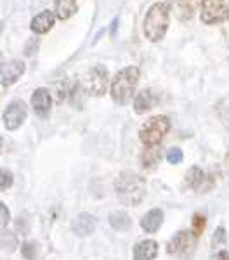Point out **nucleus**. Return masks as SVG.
I'll list each match as a JSON object with an SVG mask.
<instances>
[{
	"instance_id": "obj_1",
	"label": "nucleus",
	"mask_w": 229,
	"mask_h": 260,
	"mask_svg": "<svg viewBox=\"0 0 229 260\" xmlns=\"http://www.w3.org/2000/svg\"><path fill=\"white\" fill-rule=\"evenodd\" d=\"M116 198L122 205L137 207L146 198V180L132 170H123L115 179Z\"/></svg>"
},
{
	"instance_id": "obj_2",
	"label": "nucleus",
	"mask_w": 229,
	"mask_h": 260,
	"mask_svg": "<svg viewBox=\"0 0 229 260\" xmlns=\"http://www.w3.org/2000/svg\"><path fill=\"white\" fill-rule=\"evenodd\" d=\"M141 70L137 66H125L123 70H120L118 73L111 78L110 83V94L111 99L120 106L128 104V101L134 98L137 90V83H139Z\"/></svg>"
},
{
	"instance_id": "obj_3",
	"label": "nucleus",
	"mask_w": 229,
	"mask_h": 260,
	"mask_svg": "<svg viewBox=\"0 0 229 260\" xmlns=\"http://www.w3.org/2000/svg\"><path fill=\"white\" fill-rule=\"evenodd\" d=\"M170 24V9L167 2H156L148 9L143 21L144 37L149 42L156 44L165 37Z\"/></svg>"
},
{
	"instance_id": "obj_4",
	"label": "nucleus",
	"mask_w": 229,
	"mask_h": 260,
	"mask_svg": "<svg viewBox=\"0 0 229 260\" xmlns=\"http://www.w3.org/2000/svg\"><path fill=\"white\" fill-rule=\"evenodd\" d=\"M170 130V120L165 115H155L148 118L139 130V139L144 146H160Z\"/></svg>"
},
{
	"instance_id": "obj_5",
	"label": "nucleus",
	"mask_w": 229,
	"mask_h": 260,
	"mask_svg": "<svg viewBox=\"0 0 229 260\" xmlns=\"http://www.w3.org/2000/svg\"><path fill=\"white\" fill-rule=\"evenodd\" d=\"M108 85H110V73H108L106 66L95 64L83 75V80H82L83 90L87 94L94 95V98L104 95V92L108 90Z\"/></svg>"
},
{
	"instance_id": "obj_6",
	"label": "nucleus",
	"mask_w": 229,
	"mask_h": 260,
	"mask_svg": "<svg viewBox=\"0 0 229 260\" xmlns=\"http://www.w3.org/2000/svg\"><path fill=\"white\" fill-rule=\"evenodd\" d=\"M200 19L203 24H220L229 21V0H202Z\"/></svg>"
},
{
	"instance_id": "obj_7",
	"label": "nucleus",
	"mask_w": 229,
	"mask_h": 260,
	"mask_svg": "<svg viewBox=\"0 0 229 260\" xmlns=\"http://www.w3.org/2000/svg\"><path fill=\"white\" fill-rule=\"evenodd\" d=\"M197 240L198 238L191 231H179L167 245V253L179 260H189L197 246Z\"/></svg>"
},
{
	"instance_id": "obj_8",
	"label": "nucleus",
	"mask_w": 229,
	"mask_h": 260,
	"mask_svg": "<svg viewBox=\"0 0 229 260\" xmlns=\"http://www.w3.org/2000/svg\"><path fill=\"white\" fill-rule=\"evenodd\" d=\"M26 116H28V108H26V104H24V101H21V99L12 101L2 115L4 127L7 130H11V132H14V130H18L21 125L26 121Z\"/></svg>"
},
{
	"instance_id": "obj_9",
	"label": "nucleus",
	"mask_w": 229,
	"mask_h": 260,
	"mask_svg": "<svg viewBox=\"0 0 229 260\" xmlns=\"http://www.w3.org/2000/svg\"><path fill=\"white\" fill-rule=\"evenodd\" d=\"M26 64L23 59H11L7 62H4L2 68H0V83L4 87H11L19 80L24 75Z\"/></svg>"
},
{
	"instance_id": "obj_10",
	"label": "nucleus",
	"mask_w": 229,
	"mask_h": 260,
	"mask_svg": "<svg viewBox=\"0 0 229 260\" xmlns=\"http://www.w3.org/2000/svg\"><path fill=\"white\" fill-rule=\"evenodd\" d=\"M31 108L40 118H45V116L51 113L52 108V95L51 92L44 87H39V89L33 90L31 94Z\"/></svg>"
},
{
	"instance_id": "obj_11",
	"label": "nucleus",
	"mask_w": 229,
	"mask_h": 260,
	"mask_svg": "<svg viewBox=\"0 0 229 260\" xmlns=\"http://www.w3.org/2000/svg\"><path fill=\"white\" fill-rule=\"evenodd\" d=\"M95 228H97V220H95L92 213H87V212L78 213L72 222V231L75 233V236L78 238L90 236L95 231Z\"/></svg>"
},
{
	"instance_id": "obj_12",
	"label": "nucleus",
	"mask_w": 229,
	"mask_h": 260,
	"mask_svg": "<svg viewBox=\"0 0 229 260\" xmlns=\"http://www.w3.org/2000/svg\"><path fill=\"white\" fill-rule=\"evenodd\" d=\"M141 228H143L144 233L148 234H155L156 231H160L161 224H163V212L161 208H151L141 217Z\"/></svg>"
},
{
	"instance_id": "obj_13",
	"label": "nucleus",
	"mask_w": 229,
	"mask_h": 260,
	"mask_svg": "<svg viewBox=\"0 0 229 260\" xmlns=\"http://www.w3.org/2000/svg\"><path fill=\"white\" fill-rule=\"evenodd\" d=\"M56 24V14L51 11H42L40 14H37L35 18L31 19V31L37 33V35H44V33H49Z\"/></svg>"
},
{
	"instance_id": "obj_14",
	"label": "nucleus",
	"mask_w": 229,
	"mask_h": 260,
	"mask_svg": "<svg viewBox=\"0 0 229 260\" xmlns=\"http://www.w3.org/2000/svg\"><path fill=\"white\" fill-rule=\"evenodd\" d=\"M167 6L179 21H189L194 16L193 0H167Z\"/></svg>"
},
{
	"instance_id": "obj_15",
	"label": "nucleus",
	"mask_w": 229,
	"mask_h": 260,
	"mask_svg": "<svg viewBox=\"0 0 229 260\" xmlns=\"http://www.w3.org/2000/svg\"><path fill=\"white\" fill-rule=\"evenodd\" d=\"M158 255V243L155 240L137 241L134 246V260H155Z\"/></svg>"
},
{
	"instance_id": "obj_16",
	"label": "nucleus",
	"mask_w": 229,
	"mask_h": 260,
	"mask_svg": "<svg viewBox=\"0 0 229 260\" xmlns=\"http://www.w3.org/2000/svg\"><path fill=\"white\" fill-rule=\"evenodd\" d=\"M156 101V94L151 89H144L141 90L139 94L134 98V111L137 115H143V113H148L153 108Z\"/></svg>"
},
{
	"instance_id": "obj_17",
	"label": "nucleus",
	"mask_w": 229,
	"mask_h": 260,
	"mask_svg": "<svg viewBox=\"0 0 229 260\" xmlns=\"http://www.w3.org/2000/svg\"><path fill=\"white\" fill-rule=\"evenodd\" d=\"M77 0H54V14H56L57 19H70L73 14H77Z\"/></svg>"
},
{
	"instance_id": "obj_18",
	"label": "nucleus",
	"mask_w": 229,
	"mask_h": 260,
	"mask_svg": "<svg viewBox=\"0 0 229 260\" xmlns=\"http://www.w3.org/2000/svg\"><path fill=\"white\" fill-rule=\"evenodd\" d=\"M160 156H161L160 146H144L143 154H141V165L144 169H153L160 161Z\"/></svg>"
},
{
	"instance_id": "obj_19",
	"label": "nucleus",
	"mask_w": 229,
	"mask_h": 260,
	"mask_svg": "<svg viewBox=\"0 0 229 260\" xmlns=\"http://www.w3.org/2000/svg\"><path fill=\"white\" fill-rule=\"evenodd\" d=\"M110 225L115 231H118V233H123V231L130 229L132 220L125 212H113L110 215Z\"/></svg>"
},
{
	"instance_id": "obj_20",
	"label": "nucleus",
	"mask_w": 229,
	"mask_h": 260,
	"mask_svg": "<svg viewBox=\"0 0 229 260\" xmlns=\"http://www.w3.org/2000/svg\"><path fill=\"white\" fill-rule=\"evenodd\" d=\"M203 182H205V174H203V170L200 169V167H191V169L187 170V174H186L187 187L198 191L200 187H202Z\"/></svg>"
},
{
	"instance_id": "obj_21",
	"label": "nucleus",
	"mask_w": 229,
	"mask_h": 260,
	"mask_svg": "<svg viewBox=\"0 0 229 260\" xmlns=\"http://www.w3.org/2000/svg\"><path fill=\"white\" fill-rule=\"evenodd\" d=\"M0 246L6 248L7 251H14L16 246H18V238H16V234L11 233V231H2V233H0Z\"/></svg>"
},
{
	"instance_id": "obj_22",
	"label": "nucleus",
	"mask_w": 229,
	"mask_h": 260,
	"mask_svg": "<svg viewBox=\"0 0 229 260\" xmlns=\"http://www.w3.org/2000/svg\"><path fill=\"white\" fill-rule=\"evenodd\" d=\"M40 253V246L37 241H26L23 246H21V255H23L26 260H37Z\"/></svg>"
},
{
	"instance_id": "obj_23",
	"label": "nucleus",
	"mask_w": 229,
	"mask_h": 260,
	"mask_svg": "<svg viewBox=\"0 0 229 260\" xmlns=\"http://www.w3.org/2000/svg\"><path fill=\"white\" fill-rule=\"evenodd\" d=\"M205 225H207L205 215H203V213H194L193 215V229H191V233H193L197 238H200L203 231H205Z\"/></svg>"
},
{
	"instance_id": "obj_24",
	"label": "nucleus",
	"mask_w": 229,
	"mask_h": 260,
	"mask_svg": "<svg viewBox=\"0 0 229 260\" xmlns=\"http://www.w3.org/2000/svg\"><path fill=\"white\" fill-rule=\"evenodd\" d=\"M12 182H14V175H12V172L6 170V169H0V191L9 189V187L12 186Z\"/></svg>"
},
{
	"instance_id": "obj_25",
	"label": "nucleus",
	"mask_w": 229,
	"mask_h": 260,
	"mask_svg": "<svg viewBox=\"0 0 229 260\" xmlns=\"http://www.w3.org/2000/svg\"><path fill=\"white\" fill-rule=\"evenodd\" d=\"M182 158H184V154L179 148H170L167 151V160H169L170 165H179L182 161Z\"/></svg>"
},
{
	"instance_id": "obj_26",
	"label": "nucleus",
	"mask_w": 229,
	"mask_h": 260,
	"mask_svg": "<svg viewBox=\"0 0 229 260\" xmlns=\"http://www.w3.org/2000/svg\"><path fill=\"white\" fill-rule=\"evenodd\" d=\"M9 222H11L9 208L6 207V203H2V201H0V228H6Z\"/></svg>"
},
{
	"instance_id": "obj_27",
	"label": "nucleus",
	"mask_w": 229,
	"mask_h": 260,
	"mask_svg": "<svg viewBox=\"0 0 229 260\" xmlns=\"http://www.w3.org/2000/svg\"><path fill=\"white\" fill-rule=\"evenodd\" d=\"M227 236H226V231L224 228H217L214 233V243H226Z\"/></svg>"
},
{
	"instance_id": "obj_28",
	"label": "nucleus",
	"mask_w": 229,
	"mask_h": 260,
	"mask_svg": "<svg viewBox=\"0 0 229 260\" xmlns=\"http://www.w3.org/2000/svg\"><path fill=\"white\" fill-rule=\"evenodd\" d=\"M212 260H229V251L220 250V251H217V253L214 255V258H212Z\"/></svg>"
},
{
	"instance_id": "obj_29",
	"label": "nucleus",
	"mask_w": 229,
	"mask_h": 260,
	"mask_svg": "<svg viewBox=\"0 0 229 260\" xmlns=\"http://www.w3.org/2000/svg\"><path fill=\"white\" fill-rule=\"evenodd\" d=\"M2 64H4V54L0 52V68H2Z\"/></svg>"
},
{
	"instance_id": "obj_30",
	"label": "nucleus",
	"mask_w": 229,
	"mask_h": 260,
	"mask_svg": "<svg viewBox=\"0 0 229 260\" xmlns=\"http://www.w3.org/2000/svg\"><path fill=\"white\" fill-rule=\"evenodd\" d=\"M2 144H4V139H2V136H0V149H2Z\"/></svg>"
}]
</instances>
